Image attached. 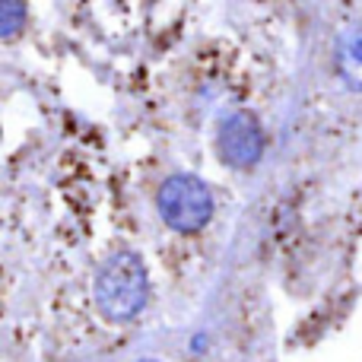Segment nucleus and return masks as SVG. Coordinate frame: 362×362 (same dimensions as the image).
Listing matches in <instances>:
<instances>
[{
    "label": "nucleus",
    "mask_w": 362,
    "mask_h": 362,
    "mask_svg": "<svg viewBox=\"0 0 362 362\" xmlns=\"http://www.w3.org/2000/svg\"><path fill=\"white\" fill-rule=\"evenodd\" d=\"M95 308L112 325L134 321L150 302V270L134 251H118L99 267L93 283Z\"/></svg>",
    "instance_id": "1"
},
{
    "label": "nucleus",
    "mask_w": 362,
    "mask_h": 362,
    "mask_svg": "<svg viewBox=\"0 0 362 362\" xmlns=\"http://www.w3.org/2000/svg\"><path fill=\"white\" fill-rule=\"evenodd\" d=\"M156 210L172 232H178V235H197V232H204L210 226L216 200H213V191L204 178L178 172V175H169L159 185Z\"/></svg>",
    "instance_id": "2"
},
{
    "label": "nucleus",
    "mask_w": 362,
    "mask_h": 362,
    "mask_svg": "<svg viewBox=\"0 0 362 362\" xmlns=\"http://www.w3.org/2000/svg\"><path fill=\"white\" fill-rule=\"evenodd\" d=\"M216 146L226 165H232V169H255L264 156L261 121L251 112H229L219 121Z\"/></svg>",
    "instance_id": "3"
},
{
    "label": "nucleus",
    "mask_w": 362,
    "mask_h": 362,
    "mask_svg": "<svg viewBox=\"0 0 362 362\" xmlns=\"http://www.w3.org/2000/svg\"><path fill=\"white\" fill-rule=\"evenodd\" d=\"M334 64H337V74L346 83V89L362 93V25H350L337 35Z\"/></svg>",
    "instance_id": "4"
},
{
    "label": "nucleus",
    "mask_w": 362,
    "mask_h": 362,
    "mask_svg": "<svg viewBox=\"0 0 362 362\" xmlns=\"http://www.w3.org/2000/svg\"><path fill=\"white\" fill-rule=\"evenodd\" d=\"M25 25V0H0V35L16 38Z\"/></svg>",
    "instance_id": "5"
},
{
    "label": "nucleus",
    "mask_w": 362,
    "mask_h": 362,
    "mask_svg": "<svg viewBox=\"0 0 362 362\" xmlns=\"http://www.w3.org/2000/svg\"><path fill=\"white\" fill-rule=\"evenodd\" d=\"M137 362H159V359H137Z\"/></svg>",
    "instance_id": "6"
}]
</instances>
